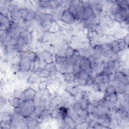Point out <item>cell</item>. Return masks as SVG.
I'll use <instances>...</instances> for the list:
<instances>
[{
	"mask_svg": "<svg viewBox=\"0 0 129 129\" xmlns=\"http://www.w3.org/2000/svg\"><path fill=\"white\" fill-rule=\"evenodd\" d=\"M35 107L34 100H23L21 106L15 108V113L20 114L24 118H28L34 113Z\"/></svg>",
	"mask_w": 129,
	"mask_h": 129,
	"instance_id": "6da1fadb",
	"label": "cell"
},
{
	"mask_svg": "<svg viewBox=\"0 0 129 129\" xmlns=\"http://www.w3.org/2000/svg\"><path fill=\"white\" fill-rule=\"evenodd\" d=\"M32 62L27 57L22 55L18 62V69L22 73L28 72L31 69Z\"/></svg>",
	"mask_w": 129,
	"mask_h": 129,
	"instance_id": "7a4b0ae2",
	"label": "cell"
},
{
	"mask_svg": "<svg viewBox=\"0 0 129 129\" xmlns=\"http://www.w3.org/2000/svg\"><path fill=\"white\" fill-rule=\"evenodd\" d=\"M60 19L62 22L68 24H72L77 21L75 17L68 9L64 10L61 12Z\"/></svg>",
	"mask_w": 129,
	"mask_h": 129,
	"instance_id": "3957f363",
	"label": "cell"
},
{
	"mask_svg": "<svg viewBox=\"0 0 129 129\" xmlns=\"http://www.w3.org/2000/svg\"><path fill=\"white\" fill-rule=\"evenodd\" d=\"M24 100H34L36 95V91L32 88H28L23 91Z\"/></svg>",
	"mask_w": 129,
	"mask_h": 129,
	"instance_id": "277c9868",
	"label": "cell"
},
{
	"mask_svg": "<svg viewBox=\"0 0 129 129\" xmlns=\"http://www.w3.org/2000/svg\"><path fill=\"white\" fill-rule=\"evenodd\" d=\"M8 101L10 105H11V106H12L15 109L19 108L21 106L23 100L19 98L13 96L9 99Z\"/></svg>",
	"mask_w": 129,
	"mask_h": 129,
	"instance_id": "5b68a950",
	"label": "cell"
},
{
	"mask_svg": "<svg viewBox=\"0 0 129 129\" xmlns=\"http://www.w3.org/2000/svg\"><path fill=\"white\" fill-rule=\"evenodd\" d=\"M42 56L43 60L46 64L53 63L52 54L47 50H44L42 52Z\"/></svg>",
	"mask_w": 129,
	"mask_h": 129,
	"instance_id": "8992f818",
	"label": "cell"
},
{
	"mask_svg": "<svg viewBox=\"0 0 129 129\" xmlns=\"http://www.w3.org/2000/svg\"><path fill=\"white\" fill-rule=\"evenodd\" d=\"M55 69L58 73H59L62 75L65 74L67 73V63H56L54 64Z\"/></svg>",
	"mask_w": 129,
	"mask_h": 129,
	"instance_id": "52a82bcc",
	"label": "cell"
},
{
	"mask_svg": "<svg viewBox=\"0 0 129 129\" xmlns=\"http://www.w3.org/2000/svg\"><path fill=\"white\" fill-rule=\"evenodd\" d=\"M58 112L59 114V118L64 119L67 116H69V109L64 106H60L58 108Z\"/></svg>",
	"mask_w": 129,
	"mask_h": 129,
	"instance_id": "ba28073f",
	"label": "cell"
},
{
	"mask_svg": "<svg viewBox=\"0 0 129 129\" xmlns=\"http://www.w3.org/2000/svg\"><path fill=\"white\" fill-rule=\"evenodd\" d=\"M63 75L64 77V80L66 82L69 83L75 82L77 79L76 76L73 73H67Z\"/></svg>",
	"mask_w": 129,
	"mask_h": 129,
	"instance_id": "9c48e42d",
	"label": "cell"
},
{
	"mask_svg": "<svg viewBox=\"0 0 129 129\" xmlns=\"http://www.w3.org/2000/svg\"><path fill=\"white\" fill-rule=\"evenodd\" d=\"M59 29V26L58 25L57 23L54 21V20H52L51 22L50 27L48 30V31L49 33H56V32H57Z\"/></svg>",
	"mask_w": 129,
	"mask_h": 129,
	"instance_id": "30bf717a",
	"label": "cell"
},
{
	"mask_svg": "<svg viewBox=\"0 0 129 129\" xmlns=\"http://www.w3.org/2000/svg\"><path fill=\"white\" fill-rule=\"evenodd\" d=\"M116 4L119 6L121 10H128L129 8L128 1H116Z\"/></svg>",
	"mask_w": 129,
	"mask_h": 129,
	"instance_id": "8fae6325",
	"label": "cell"
},
{
	"mask_svg": "<svg viewBox=\"0 0 129 129\" xmlns=\"http://www.w3.org/2000/svg\"><path fill=\"white\" fill-rule=\"evenodd\" d=\"M51 74V72L48 70L46 68L41 69L39 72V76L43 78H47L50 77Z\"/></svg>",
	"mask_w": 129,
	"mask_h": 129,
	"instance_id": "7c38bea8",
	"label": "cell"
},
{
	"mask_svg": "<svg viewBox=\"0 0 129 129\" xmlns=\"http://www.w3.org/2000/svg\"><path fill=\"white\" fill-rule=\"evenodd\" d=\"M54 59L56 63H66V57L64 56L60 55L58 53H56L55 54Z\"/></svg>",
	"mask_w": 129,
	"mask_h": 129,
	"instance_id": "4fadbf2b",
	"label": "cell"
},
{
	"mask_svg": "<svg viewBox=\"0 0 129 129\" xmlns=\"http://www.w3.org/2000/svg\"><path fill=\"white\" fill-rule=\"evenodd\" d=\"M66 90L72 96H74L75 95H76L79 92L78 89L76 87H75V86L69 87H68V88L66 89Z\"/></svg>",
	"mask_w": 129,
	"mask_h": 129,
	"instance_id": "5bb4252c",
	"label": "cell"
},
{
	"mask_svg": "<svg viewBox=\"0 0 129 129\" xmlns=\"http://www.w3.org/2000/svg\"><path fill=\"white\" fill-rule=\"evenodd\" d=\"M75 51H76V49L73 48L71 46L67 47L65 51V54H64L65 57L66 58L72 57L75 53Z\"/></svg>",
	"mask_w": 129,
	"mask_h": 129,
	"instance_id": "9a60e30c",
	"label": "cell"
},
{
	"mask_svg": "<svg viewBox=\"0 0 129 129\" xmlns=\"http://www.w3.org/2000/svg\"><path fill=\"white\" fill-rule=\"evenodd\" d=\"M105 92V93L109 94H112L115 93H116V87L113 85H108L106 88Z\"/></svg>",
	"mask_w": 129,
	"mask_h": 129,
	"instance_id": "2e32d148",
	"label": "cell"
},
{
	"mask_svg": "<svg viewBox=\"0 0 129 129\" xmlns=\"http://www.w3.org/2000/svg\"><path fill=\"white\" fill-rule=\"evenodd\" d=\"M82 71L81 66L78 63H76L73 66V73L77 76Z\"/></svg>",
	"mask_w": 129,
	"mask_h": 129,
	"instance_id": "e0dca14e",
	"label": "cell"
},
{
	"mask_svg": "<svg viewBox=\"0 0 129 129\" xmlns=\"http://www.w3.org/2000/svg\"><path fill=\"white\" fill-rule=\"evenodd\" d=\"M13 96L19 98L23 100H24V97H23V92L20 91L19 89H16L13 92Z\"/></svg>",
	"mask_w": 129,
	"mask_h": 129,
	"instance_id": "ac0fdd59",
	"label": "cell"
},
{
	"mask_svg": "<svg viewBox=\"0 0 129 129\" xmlns=\"http://www.w3.org/2000/svg\"><path fill=\"white\" fill-rule=\"evenodd\" d=\"M48 86V82L45 81L40 82L38 84V88L40 90H45L47 89Z\"/></svg>",
	"mask_w": 129,
	"mask_h": 129,
	"instance_id": "d6986e66",
	"label": "cell"
},
{
	"mask_svg": "<svg viewBox=\"0 0 129 129\" xmlns=\"http://www.w3.org/2000/svg\"><path fill=\"white\" fill-rule=\"evenodd\" d=\"M73 97L76 102H80L84 98V95L82 93L79 92Z\"/></svg>",
	"mask_w": 129,
	"mask_h": 129,
	"instance_id": "ffe728a7",
	"label": "cell"
},
{
	"mask_svg": "<svg viewBox=\"0 0 129 129\" xmlns=\"http://www.w3.org/2000/svg\"><path fill=\"white\" fill-rule=\"evenodd\" d=\"M26 82L28 84H34V83H35L37 82V79L34 77L30 76L27 78Z\"/></svg>",
	"mask_w": 129,
	"mask_h": 129,
	"instance_id": "44dd1931",
	"label": "cell"
},
{
	"mask_svg": "<svg viewBox=\"0 0 129 129\" xmlns=\"http://www.w3.org/2000/svg\"><path fill=\"white\" fill-rule=\"evenodd\" d=\"M81 104L79 102H76L73 106V110L76 112L77 110H78L79 109H80V108H81Z\"/></svg>",
	"mask_w": 129,
	"mask_h": 129,
	"instance_id": "7402d4cb",
	"label": "cell"
}]
</instances>
